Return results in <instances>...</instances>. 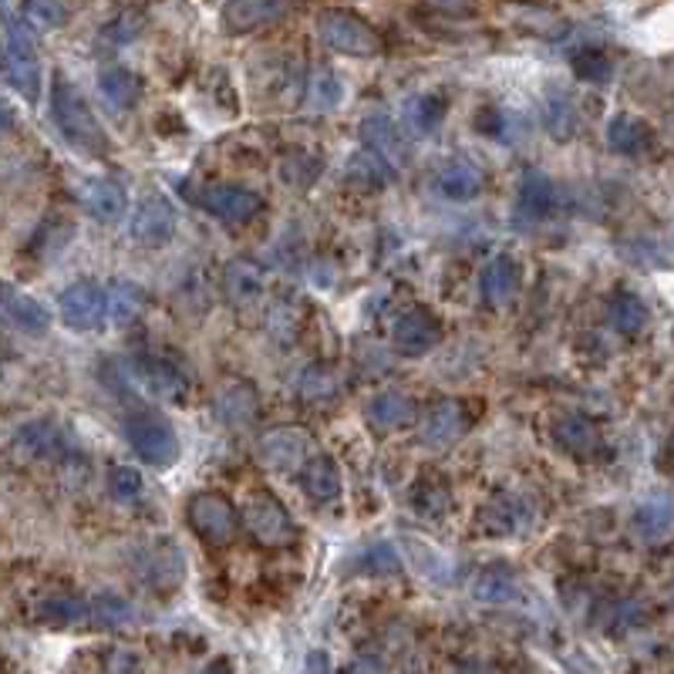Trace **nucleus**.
<instances>
[{
	"label": "nucleus",
	"instance_id": "obj_48",
	"mask_svg": "<svg viewBox=\"0 0 674 674\" xmlns=\"http://www.w3.org/2000/svg\"><path fill=\"white\" fill-rule=\"evenodd\" d=\"M310 98L317 108H331L341 102V85H338V78L331 71H321L314 78V85H310Z\"/></svg>",
	"mask_w": 674,
	"mask_h": 674
},
{
	"label": "nucleus",
	"instance_id": "obj_40",
	"mask_svg": "<svg viewBox=\"0 0 674 674\" xmlns=\"http://www.w3.org/2000/svg\"><path fill=\"white\" fill-rule=\"evenodd\" d=\"M132 620V604L118 593H98V598L88 601V624L95 627H122Z\"/></svg>",
	"mask_w": 674,
	"mask_h": 674
},
{
	"label": "nucleus",
	"instance_id": "obj_26",
	"mask_svg": "<svg viewBox=\"0 0 674 674\" xmlns=\"http://www.w3.org/2000/svg\"><path fill=\"white\" fill-rule=\"evenodd\" d=\"M300 486H304V493H307L310 502L328 506V502L341 499L344 483H341L338 462H334L331 456H314V459L300 469Z\"/></svg>",
	"mask_w": 674,
	"mask_h": 674
},
{
	"label": "nucleus",
	"instance_id": "obj_43",
	"mask_svg": "<svg viewBox=\"0 0 674 674\" xmlns=\"http://www.w3.org/2000/svg\"><path fill=\"white\" fill-rule=\"evenodd\" d=\"M108 493H111L115 502H122V506L139 502V499L145 496V480H142V472L132 469V465H115V469L108 472Z\"/></svg>",
	"mask_w": 674,
	"mask_h": 674
},
{
	"label": "nucleus",
	"instance_id": "obj_38",
	"mask_svg": "<svg viewBox=\"0 0 674 674\" xmlns=\"http://www.w3.org/2000/svg\"><path fill=\"white\" fill-rule=\"evenodd\" d=\"M543 122L549 129V135L557 142H567L574 132H577V105L570 95L557 92L546 98V108H543Z\"/></svg>",
	"mask_w": 674,
	"mask_h": 674
},
{
	"label": "nucleus",
	"instance_id": "obj_32",
	"mask_svg": "<svg viewBox=\"0 0 674 674\" xmlns=\"http://www.w3.org/2000/svg\"><path fill=\"white\" fill-rule=\"evenodd\" d=\"M472 598L483 604H512L520 598V583L502 567H486L472 580Z\"/></svg>",
	"mask_w": 674,
	"mask_h": 674
},
{
	"label": "nucleus",
	"instance_id": "obj_35",
	"mask_svg": "<svg viewBox=\"0 0 674 674\" xmlns=\"http://www.w3.org/2000/svg\"><path fill=\"white\" fill-rule=\"evenodd\" d=\"M105 297H108V321L111 324H129V321H135V317L142 314V307H145V291L139 287V284H132V281H115V284H108L105 287Z\"/></svg>",
	"mask_w": 674,
	"mask_h": 674
},
{
	"label": "nucleus",
	"instance_id": "obj_2",
	"mask_svg": "<svg viewBox=\"0 0 674 674\" xmlns=\"http://www.w3.org/2000/svg\"><path fill=\"white\" fill-rule=\"evenodd\" d=\"M0 27H4V74L8 82L27 98L37 102L42 95V58H37V42L27 21H21L8 0H0Z\"/></svg>",
	"mask_w": 674,
	"mask_h": 674
},
{
	"label": "nucleus",
	"instance_id": "obj_20",
	"mask_svg": "<svg viewBox=\"0 0 674 674\" xmlns=\"http://www.w3.org/2000/svg\"><path fill=\"white\" fill-rule=\"evenodd\" d=\"M213 409L220 415V422L226 425H247L257 418L260 412V394L250 381H240V378H226L220 388H216V399H213Z\"/></svg>",
	"mask_w": 674,
	"mask_h": 674
},
{
	"label": "nucleus",
	"instance_id": "obj_42",
	"mask_svg": "<svg viewBox=\"0 0 674 674\" xmlns=\"http://www.w3.org/2000/svg\"><path fill=\"white\" fill-rule=\"evenodd\" d=\"M394 173L399 169H394L391 163H385L381 155L368 152V149H362L358 155L351 158V179L362 182V186H385V182L394 179Z\"/></svg>",
	"mask_w": 674,
	"mask_h": 674
},
{
	"label": "nucleus",
	"instance_id": "obj_41",
	"mask_svg": "<svg viewBox=\"0 0 674 674\" xmlns=\"http://www.w3.org/2000/svg\"><path fill=\"white\" fill-rule=\"evenodd\" d=\"M446 98L442 95H415L412 102H409V126L415 129V132H422V135H428V132H435L439 129V122L446 118Z\"/></svg>",
	"mask_w": 674,
	"mask_h": 674
},
{
	"label": "nucleus",
	"instance_id": "obj_36",
	"mask_svg": "<svg viewBox=\"0 0 674 674\" xmlns=\"http://www.w3.org/2000/svg\"><path fill=\"white\" fill-rule=\"evenodd\" d=\"M223 284H226V294L233 304H250L263 291V273L250 260H233L223 273Z\"/></svg>",
	"mask_w": 674,
	"mask_h": 674
},
{
	"label": "nucleus",
	"instance_id": "obj_21",
	"mask_svg": "<svg viewBox=\"0 0 674 674\" xmlns=\"http://www.w3.org/2000/svg\"><path fill=\"white\" fill-rule=\"evenodd\" d=\"M520 281H523L520 263L506 253H496L493 260H486V267L480 273V294L489 307H499V304H509L512 297H517Z\"/></svg>",
	"mask_w": 674,
	"mask_h": 674
},
{
	"label": "nucleus",
	"instance_id": "obj_5",
	"mask_svg": "<svg viewBox=\"0 0 674 674\" xmlns=\"http://www.w3.org/2000/svg\"><path fill=\"white\" fill-rule=\"evenodd\" d=\"M186 520L192 533L210 546H229L240 533V512L220 493H196L186 506Z\"/></svg>",
	"mask_w": 674,
	"mask_h": 674
},
{
	"label": "nucleus",
	"instance_id": "obj_8",
	"mask_svg": "<svg viewBox=\"0 0 674 674\" xmlns=\"http://www.w3.org/2000/svg\"><path fill=\"white\" fill-rule=\"evenodd\" d=\"M192 203L223 223H247L260 213V196L240 182H206L192 192Z\"/></svg>",
	"mask_w": 674,
	"mask_h": 674
},
{
	"label": "nucleus",
	"instance_id": "obj_44",
	"mask_svg": "<svg viewBox=\"0 0 674 674\" xmlns=\"http://www.w3.org/2000/svg\"><path fill=\"white\" fill-rule=\"evenodd\" d=\"M169 560H182V557H179V549H176V543H158V549L149 553V557L142 560L139 570H142L145 580H152V583H158V587H169V574L179 577V570H173Z\"/></svg>",
	"mask_w": 674,
	"mask_h": 674
},
{
	"label": "nucleus",
	"instance_id": "obj_52",
	"mask_svg": "<svg viewBox=\"0 0 674 674\" xmlns=\"http://www.w3.org/2000/svg\"><path fill=\"white\" fill-rule=\"evenodd\" d=\"M200 674H233V667H229V661H223V658H216V661H210Z\"/></svg>",
	"mask_w": 674,
	"mask_h": 674
},
{
	"label": "nucleus",
	"instance_id": "obj_47",
	"mask_svg": "<svg viewBox=\"0 0 674 674\" xmlns=\"http://www.w3.org/2000/svg\"><path fill=\"white\" fill-rule=\"evenodd\" d=\"M142 31V21L135 17V14H122V17H115L111 24H105V31H102V42H108V45H129V42H135V34Z\"/></svg>",
	"mask_w": 674,
	"mask_h": 674
},
{
	"label": "nucleus",
	"instance_id": "obj_37",
	"mask_svg": "<svg viewBox=\"0 0 674 674\" xmlns=\"http://www.w3.org/2000/svg\"><path fill=\"white\" fill-rule=\"evenodd\" d=\"M634 527H638L645 540H661L674 527V502L664 493L651 496L648 502L638 506V512H634Z\"/></svg>",
	"mask_w": 674,
	"mask_h": 674
},
{
	"label": "nucleus",
	"instance_id": "obj_12",
	"mask_svg": "<svg viewBox=\"0 0 674 674\" xmlns=\"http://www.w3.org/2000/svg\"><path fill=\"white\" fill-rule=\"evenodd\" d=\"M465 431V409L456 399H439L431 402L428 412L418 422V439L431 452H446L452 449Z\"/></svg>",
	"mask_w": 674,
	"mask_h": 674
},
{
	"label": "nucleus",
	"instance_id": "obj_28",
	"mask_svg": "<svg viewBox=\"0 0 674 674\" xmlns=\"http://www.w3.org/2000/svg\"><path fill=\"white\" fill-rule=\"evenodd\" d=\"M358 132H362V142H365L368 152L381 155L385 163H391L394 169L402 166V158H405V142H402L399 126H394L388 115H368Z\"/></svg>",
	"mask_w": 674,
	"mask_h": 674
},
{
	"label": "nucleus",
	"instance_id": "obj_25",
	"mask_svg": "<svg viewBox=\"0 0 674 674\" xmlns=\"http://www.w3.org/2000/svg\"><path fill=\"white\" fill-rule=\"evenodd\" d=\"M14 452L24 462H42V459H55L61 452V428L48 418L27 422L24 428H17L14 435Z\"/></svg>",
	"mask_w": 674,
	"mask_h": 674
},
{
	"label": "nucleus",
	"instance_id": "obj_9",
	"mask_svg": "<svg viewBox=\"0 0 674 674\" xmlns=\"http://www.w3.org/2000/svg\"><path fill=\"white\" fill-rule=\"evenodd\" d=\"M61 321L71 331H95L108 321V297L98 281H78L58 297Z\"/></svg>",
	"mask_w": 674,
	"mask_h": 674
},
{
	"label": "nucleus",
	"instance_id": "obj_13",
	"mask_svg": "<svg viewBox=\"0 0 674 674\" xmlns=\"http://www.w3.org/2000/svg\"><path fill=\"white\" fill-rule=\"evenodd\" d=\"M176 233V210L166 196H145L132 213V240L142 247H166Z\"/></svg>",
	"mask_w": 674,
	"mask_h": 674
},
{
	"label": "nucleus",
	"instance_id": "obj_16",
	"mask_svg": "<svg viewBox=\"0 0 674 674\" xmlns=\"http://www.w3.org/2000/svg\"><path fill=\"white\" fill-rule=\"evenodd\" d=\"M549 435H553V446L570 459H590L601 449V428L593 425V418H587L580 412L560 415L557 422H553Z\"/></svg>",
	"mask_w": 674,
	"mask_h": 674
},
{
	"label": "nucleus",
	"instance_id": "obj_30",
	"mask_svg": "<svg viewBox=\"0 0 674 674\" xmlns=\"http://www.w3.org/2000/svg\"><path fill=\"white\" fill-rule=\"evenodd\" d=\"M351 570L362 577H394L402 574V553L388 540L365 543L362 549L351 553Z\"/></svg>",
	"mask_w": 674,
	"mask_h": 674
},
{
	"label": "nucleus",
	"instance_id": "obj_10",
	"mask_svg": "<svg viewBox=\"0 0 674 674\" xmlns=\"http://www.w3.org/2000/svg\"><path fill=\"white\" fill-rule=\"evenodd\" d=\"M244 527L260 546H287L297 536V527L291 520V512L281 499L273 496H257L244 509Z\"/></svg>",
	"mask_w": 674,
	"mask_h": 674
},
{
	"label": "nucleus",
	"instance_id": "obj_51",
	"mask_svg": "<svg viewBox=\"0 0 674 674\" xmlns=\"http://www.w3.org/2000/svg\"><path fill=\"white\" fill-rule=\"evenodd\" d=\"M304 674H331V661L324 651H310L304 661Z\"/></svg>",
	"mask_w": 674,
	"mask_h": 674
},
{
	"label": "nucleus",
	"instance_id": "obj_54",
	"mask_svg": "<svg viewBox=\"0 0 674 674\" xmlns=\"http://www.w3.org/2000/svg\"><path fill=\"white\" fill-rule=\"evenodd\" d=\"M14 126V115H11V108L8 105H0V132H8Z\"/></svg>",
	"mask_w": 674,
	"mask_h": 674
},
{
	"label": "nucleus",
	"instance_id": "obj_53",
	"mask_svg": "<svg viewBox=\"0 0 674 674\" xmlns=\"http://www.w3.org/2000/svg\"><path fill=\"white\" fill-rule=\"evenodd\" d=\"M456 674H493V667H486V664H480V661H469V664H462Z\"/></svg>",
	"mask_w": 674,
	"mask_h": 674
},
{
	"label": "nucleus",
	"instance_id": "obj_50",
	"mask_svg": "<svg viewBox=\"0 0 674 674\" xmlns=\"http://www.w3.org/2000/svg\"><path fill=\"white\" fill-rule=\"evenodd\" d=\"M641 604L638 601H624V604H617V614H614V627H638L641 624Z\"/></svg>",
	"mask_w": 674,
	"mask_h": 674
},
{
	"label": "nucleus",
	"instance_id": "obj_18",
	"mask_svg": "<svg viewBox=\"0 0 674 674\" xmlns=\"http://www.w3.org/2000/svg\"><path fill=\"white\" fill-rule=\"evenodd\" d=\"M0 317H8L14 328H21V331H27V334H45V331L51 328L48 307L37 300V297L24 294V291L11 287V284H4V281H0Z\"/></svg>",
	"mask_w": 674,
	"mask_h": 674
},
{
	"label": "nucleus",
	"instance_id": "obj_23",
	"mask_svg": "<svg viewBox=\"0 0 674 674\" xmlns=\"http://www.w3.org/2000/svg\"><path fill=\"white\" fill-rule=\"evenodd\" d=\"M607 145L617 155L638 158V155H648L654 149V132H651V126L645 122V118L620 111V115L611 118V126H607Z\"/></svg>",
	"mask_w": 674,
	"mask_h": 674
},
{
	"label": "nucleus",
	"instance_id": "obj_14",
	"mask_svg": "<svg viewBox=\"0 0 674 674\" xmlns=\"http://www.w3.org/2000/svg\"><path fill=\"white\" fill-rule=\"evenodd\" d=\"M480 520H483V533L489 536H517L533 523V506L523 493L502 489L486 502Z\"/></svg>",
	"mask_w": 674,
	"mask_h": 674
},
{
	"label": "nucleus",
	"instance_id": "obj_22",
	"mask_svg": "<svg viewBox=\"0 0 674 674\" xmlns=\"http://www.w3.org/2000/svg\"><path fill=\"white\" fill-rule=\"evenodd\" d=\"M415 517L428 520V523H439L449 517L452 509V489H449V480L439 472H422L418 480L412 483V496H409Z\"/></svg>",
	"mask_w": 674,
	"mask_h": 674
},
{
	"label": "nucleus",
	"instance_id": "obj_1",
	"mask_svg": "<svg viewBox=\"0 0 674 674\" xmlns=\"http://www.w3.org/2000/svg\"><path fill=\"white\" fill-rule=\"evenodd\" d=\"M51 118H55L58 132L64 135V142L74 152H82V155H105L108 152V135L95 118L92 105L85 102V95L78 92L64 74H55Z\"/></svg>",
	"mask_w": 674,
	"mask_h": 674
},
{
	"label": "nucleus",
	"instance_id": "obj_49",
	"mask_svg": "<svg viewBox=\"0 0 674 674\" xmlns=\"http://www.w3.org/2000/svg\"><path fill=\"white\" fill-rule=\"evenodd\" d=\"M341 674H388V671H385V664H381L378 658L362 654V658H351V661L341 667Z\"/></svg>",
	"mask_w": 674,
	"mask_h": 674
},
{
	"label": "nucleus",
	"instance_id": "obj_6",
	"mask_svg": "<svg viewBox=\"0 0 674 674\" xmlns=\"http://www.w3.org/2000/svg\"><path fill=\"white\" fill-rule=\"evenodd\" d=\"M260 462L270 469V472H297L304 469L310 459H314V439L310 431L300 428V425H276V428H267L260 435Z\"/></svg>",
	"mask_w": 674,
	"mask_h": 674
},
{
	"label": "nucleus",
	"instance_id": "obj_24",
	"mask_svg": "<svg viewBox=\"0 0 674 674\" xmlns=\"http://www.w3.org/2000/svg\"><path fill=\"white\" fill-rule=\"evenodd\" d=\"M82 203L98 223H118L129 213V196L115 179H88L82 186Z\"/></svg>",
	"mask_w": 674,
	"mask_h": 674
},
{
	"label": "nucleus",
	"instance_id": "obj_46",
	"mask_svg": "<svg viewBox=\"0 0 674 674\" xmlns=\"http://www.w3.org/2000/svg\"><path fill=\"white\" fill-rule=\"evenodd\" d=\"M297 391L304 394V399H328V394L334 391V375L328 368H307L297 375Z\"/></svg>",
	"mask_w": 674,
	"mask_h": 674
},
{
	"label": "nucleus",
	"instance_id": "obj_11",
	"mask_svg": "<svg viewBox=\"0 0 674 674\" xmlns=\"http://www.w3.org/2000/svg\"><path fill=\"white\" fill-rule=\"evenodd\" d=\"M439 317H435L428 307H409L405 314L394 317L391 324V347L405 354V358H422V354H428L435 347V341H439Z\"/></svg>",
	"mask_w": 674,
	"mask_h": 674
},
{
	"label": "nucleus",
	"instance_id": "obj_31",
	"mask_svg": "<svg viewBox=\"0 0 674 674\" xmlns=\"http://www.w3.org/2000/svg\"><path fill=\"white\" fill-rule=\"evenodd\" d=\"M402 543H405V553H409L412 567H415L422 577H428L431 583H452L456 567H452V560L446 557L439 546L422 540V536H402Z\"/></svg>",
	"mask_w": 674,
	"mask_h": 674
},
{
	"label": "nucleus",
	"instance_id": "obj_19",
	"mask_svg": "<svg viewBox=\"0 0 674 674\" xmlns=\"http://www.w3.org/2000/svg\"><path fill=\"white\" fill-rule=\"evenodd\" d=\"M287 14V0H229L223 8V27L229 34H250Z\"/></svg>",
	"mask_w": 674,
	"mask_h": 674
},
{
	"label": "nucleus",
	"instance_id": "obj_33",
	"mask_svg": "<svg viewBox=\"0 0 674 674\" xmlns=\"http://www.w3.org/2000/svg\"><path fill=\"white\" fill-rule=\"evenodd\" d=\"M607 321L617 334H638L648 324V304L638 294L617 291L607 300Z\"/></svg>",
	"mask_w": 674,
	"mask_h": 674
},
{
	"label": "nucleus",
	"instance_id": "obj_34",
	"mask_svg": "<svg viewBox=\"0 0 674 674\" xmlns=\"http://www.w3.org/2000/svg\"><path fill=\"white\" fill-rule=\"evenodd\" d=\"M37 617L55 627H74L88 620V601L78 598V593H48V598L37 604Z\"/></svg>",
	"mask_w": 674,
	"mask_h": 674
},
{
	"label": "nucleus",
	"instance_id": "obj_3",
	"mask_svg": "<svg viewBox=\"0 0 674 674\" xmlns=\"http://www.w3.org/2000/svg\"><path fill=\"white\" fill-rule=\"evenodd\" d=\"M317 37L338 55L347 58H378L385 51V37L378 34V27L371 21H365L362 14L344 11V8H324L317 11Z\"/></svg>",
	"mask_w": 674,
	"mask_h": 674
},
{
	"label": "nucleus",
	"instance_id": "obj_39",
	"mask_svg": "<svg viewBox=\"0 0 674 674\" xmlns=\"http://www.w3.org/2000/svg\"><path fill=\"white\" fill-rule=\"evenodd\" d=\"M570 68L587 85H607L614 78V61L601 48H580L570 55Z\"/></svg>",
	"mask_w": 674,
	"mask_h": 674
},
{
	"label": "nucleus",
	"instance_id": "obj_7",
	"mask_svg": "<svg viewBox=\"0 0 674 674\" xmlns=\"http://www.w3.org/2000/svg\"><path fill=\"white\" fill-rule=\"evenodd\" d=\"M118 375L129 385H135V391L158 402H176L186 394V375L169 358H152V354H145V358H132L126 365H118Z\"/></svg>",
	"mask_w": 674,
	"mask_h": 674
},
{
	"label": "nucleus",
	"instance_id": "obj_17",
	"mask_svg": "<svg viewBox=\"0 0 674 674\" xmlns=\"http://www.w3.org/2000/svg\"><path fill=\"white\" fill-rule=\"evenodd\" d=\"M365 418L375 431L388 435V431H402L415 422V402L409 394L394 391V388H385V391H375L368 405H365Z\"/></svg>",
	"mask_w": 674,
	"mask_h": 674
},
{
	"label": "nucleus",
	"instance_id": "obj_45",
	"mask_svg": "<svg viewBox=\"0 0 674 674\" xmlns=\"http://www.w3.org/2000/svg\"><path fill=\"white\" fill-rule=\"evenodd\" d=\"M24 17L37 27H61L68 21L64 0H24Z\"/></svg>",
	"mask_w": 674,
	"mask_h": 674
},
{
	"label": "nucleus",
	"instance_id": "obj_27",
	"mask_svg": "<svg viewBox=\"0 0 674 674\" xmlns=\"http://www.w3.org/2000/svg\"><path fill=\"white\" fill-rule=\"evenodd\" d=\"M98 92L115 111H129L142 98V78L126 64H105L98 71Z\"/></svg>",
	"mask_w": 674,
	"mask_h": 674
},
{
	"label": "nucleus",
	"instance_id": "obj_15",
	"mask_svg": "<svg viewBox=\"0 0 674 674\" xmlns=\"http://www.w3.org/2000/svg\"><path fill=\"white\" fill-rule=\"evenodd\" d=\"M483 186H486L483 169L475 166L472 158H465V155L446 158V163L439 166V173H435V192H439L442 200H449V203L475 200V196L483 192Z\"/></svg>",
	"mask_w": 674,
	"mask_h": 674
},
{
	"label": "nucleus",
	"instance_id": "obj_4",
	"mask_svg": "<svg viewBox=\"0 0 674 674\" xmlns=\"http://www.w3.org/2000/svg\"><path fill=\"white\" fill-rule=\"evenodd\" d=\"M122 435H126L129 449L152 469H173L179 459V439H176L173 422L155 412L129 415L122 425Z\"/></svg>",
	"mask_w": 674,
	"mask_h": 674
},
{
	"label": "nucleus",
	"instance_id": "obj_29",
	"mask_svg": "<svg viewBox=\"0 0 674 674\" xmlns=\"http://www.w3.org/2000/svg\"><path fill=\"white\" fill-rule=\"evenodd\" d=\"M553 203H557L553 182L540 169H530L520 182V192H517V216H523L527 223H540L543 216L553 213Z\"/></svg>",
	"mask_w": 674,
	"mask_h": 674
}]
</instances>
